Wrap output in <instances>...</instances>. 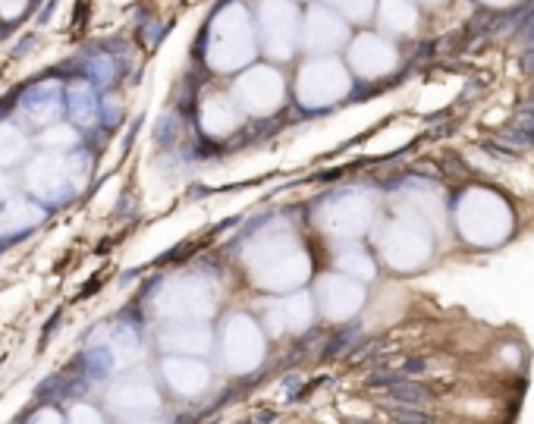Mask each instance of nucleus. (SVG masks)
Here are the masks:
<instances>
[{
    "instance_id": "f257e3e1",
    "label": "nucleus",
    "mask_w": 534,
    "mask_h": 424,
    "mask_svg": "<svg viewBox=\"0 0 534 424\" xmlns=\"http://www.w3.org/2000/svg\"><path fill=\"white\" fill-rule=\"evenodd\" d=\"M525 67H528V69H531V73H534V48L528 50V54H525Z\"/></svg>"
}]
</instances>
